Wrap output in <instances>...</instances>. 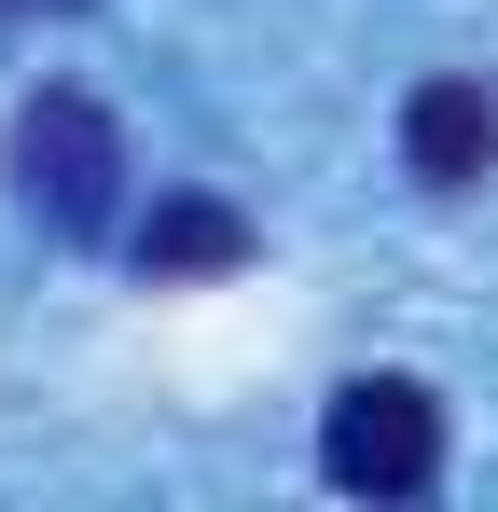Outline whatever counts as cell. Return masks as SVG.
<instances>
[{
  "instance_id": "obj_1",
  "label": "cell",
  "mask_w": 498,
  "mask_h": 512,
  "mask_svg": "<svg viewBox=\"0 0 498 512\" xmlns=\"http://www.w3.org/2000/svg\"><path fill=\"white\" fill-rule=\"evenodd\" d=\"M14 194H28L42 236H111V208H125V139H111V111L83 84H42L14 111Z\"/></svg>"
},
{
  "instance_id": "obj_2",
  "label": "cell",
  "mask_w": 498,
  "mask_h": 512,
  "mask_svg": "<svg viewBox=\"0 0 498 512\" xmlns=\"http://www.w3.org/2000/svg\"><path fill=\"white\" fill-rule=\"evenodd\" d=\"M319 471L346 499H429L443 485V402L415 374H346L319 416Z\"/></svg>"
},
{
  "instance_id": "obj_3",
  "label": "cell",
  "mask_w": 498,
  "mask_h": 512,
  "mask_svg": "<svg viewBox=\"0 0 498 512\" xmlns=\"http://www.w3.org/2000/svg\"><path fill=\"white\" fill-rule=\"evenodd\" d=\"M402 167L429 180V194H471V180L498 167V97L457 84V70H443V84H415V97H402Z\"/></svg>"
},
{
  "instance_id": "obj_4",
  "label": "cell",
  "mask_w": 498,
  "mask_h": 512,
  "mask_svg": "<svg viewBox=\"0 0 498 512\" xmlns=\"http://www.w3.org/2000/svg\"><path fill=\"white\" fill-rule=\"evenodd\" d=\"M249 263V222L222 208V194H153V222H139V277H236Z\"/></svg>"
}]
</instances>
